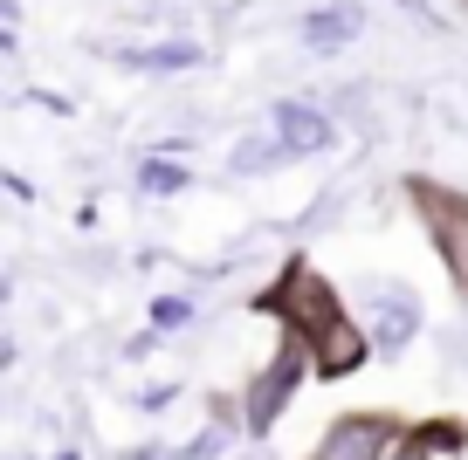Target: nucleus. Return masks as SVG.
I'll use <instances>...</instances> for the list:
<instances>
[{
  "instance_id": "7ed1b4c3",
  "label": "nucleus",
  "mask_w": 468,
  "mask_h": 460,
  "mask_svg": "<svg viewBox=\"0 0 468 460\" xmlns=\"http://www.w3.org/2000/svg\"><path fill=\"white\" fill-rule=\"evenodd\" d=\"M399 440V426L393 419H379V413H358V419H337L331 433H324V446L310 460H386V446Z\"/></svg>"
},
{
  "instance_id": "20e7f679",
  "label": "nucleus",
  "mask_w": 468,
  "mask_h": 460,
  "mask_svg": "<svg viewBox=\"0 0 468 460\" xmlns=\"http://www.w3.org/2000/svg\"><path fill=\"white\" fill-rule=\"evenodd\" d=\"M386 460H434V440H393Z\"/></svg>"
},
{
  "instance_id": "f257e3e1",
  "label": "nucleus",
  "mask_w": 468,
  "mask_h": 460,
  "mask_svg": "<svg viewBox=\"0 0 468 460\" xmlns=\"http://www.w3.org/2000/svg\"><path fill=\"white\" fill-rule=\"evenodd\" d=\"M269 309H282L290 317V344L303 350L317 371H351V364L366 358V337H358V323L345 317V302L331 296V282L310 268H290L276 282V296H269Z\"/></svg>"
},
{
  "instance_id": "f03ea898",
  "label": "nucleus",
  "mask_w": 468,
  "mask_h": 460,
  "mask_svg": "<svg viewBox=\"0 0 468 460\" xmlns=\"http://www.w3.org/2000/svg\"><path fill=\"white\" fill-rule=\"evenodd\" d=\"M413 200L427 206V227H434V247H441L448 275L462 282V296H468V200H454V193H441V186H413Z\"/></svg>"
}]
</instances>
